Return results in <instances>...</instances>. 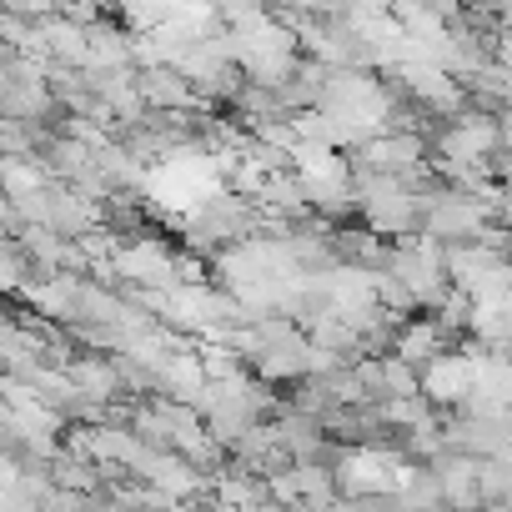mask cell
Instances as JSON below:
<instances>
[{
  "label": "cell",
  "instance_id": "6da1fadb",
  "mask_svg": "<svg viewBox=\"0 0 512 512\" xmlns=\"http://www.w3.org/2000/svg\"><path fill=\"white\" fill-rule=\"evenodd\" d=\"M422 397L432 407H467L477 397V347L472 352H442L422 367Z\"/></svg>",
  "mask_w": 512,
  "mask_h": 512
}]
</instances>
